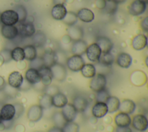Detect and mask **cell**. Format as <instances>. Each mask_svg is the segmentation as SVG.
I'll return each instance as SVG.
<instances>
[{
  "mask_svg": "<svg viewBox=\"0 0 148 132\" xmlns=\"http://www.w3.org/2000/svg\"><path fill=\"white\" fill-rule=\"evenodd\" d=\"M106 85L107 79L106 75L97 73L91 78L89 83V87L92 91L97 93L106 88Z\"/></svg>",
  "mask_w": 148,
  "mask_h": 132,
  "instance_id": "1",
  "label": "cell"
},
{
  "mask_svg": "<svg viewBox=\"0 0 148 132\" xmlns=\"http://www.w3.org/2000/svg\"><path fill=\"white\" fill-rule=\"evenodd\" d=\"M16 27L18 30V35L23 38L32 37L36 32L35 25L32 22L19 23Z\"/></svg>",
  "mask_w": 148,
  "mask_h": 132,
  "instance_id": "2",
  "label": "cell"
},
{
  "mask_svg": "<svg viewBox=\"0 0 148 132\" xmlns=\"http://www.w3.org/2000/svg\"><path fill=\"white\" fill-rule=\"evenodd\" d=\"M65 63L69 70L72 72H78L81 70L85 62L82 56L73 54L67 58Z\"/></svg>",
  "mask_w": 148,
  "mask_h": 132,
  "instance_id": "3",
  "label": "cell"
},
{
  "mask_svg": "<svg viewBox=\"0 0 148 132\" xmlns=\"http://www.w3.org/2000/svg\"><path fill=\"white\" fill-rule=\"evenodd\" d=\"M0 21L6 25H14L18 22V16L14 10H6L1 13Z\"/></svg>",
  "mask_w": 148,
  "mask_h": 132,
  "instance_id": "4",
  "label": "cell"
},
{
  "mask_svg": "<svg viewBox=\"0 0 148 132\" xmlns=\"http://www.w3.org/2000/svg\"><path fill=\"white\" fill-rule=\"evenodd\" d=\"M53 79L58 81V82H64L67 75V71L66 67L64 64L60 63H56L50 67Z\"/></svg>",
  "mask_w": 148,
  "mask_h": 132,
  "instance_id": "5",
  "label": "cell"
},
{
  "mask_svg": "<svg viewBox=\"0 0 148 132\" xmlns=\"http://www.w3.org/2000/svg\"><path fill=\"white\" fill-rule=\"evenodd\" d=\"M132 127L140 132L145 131L148 127V120L146 116L143 114H136L133 116L131 120Z\"/></svg>",
  "mask_w": 148,
  "mask_h": 132,
  "instance_id": "6",
  "label": "cell"
},
{
  "mask_svg": "<svg viewBox=\"0 0 148 132\" xmlns=\"http://www.w3.org/2000/svg\"><path fill=\"white\" fill-rule=\"evenodd\" d=\"M147 8V4L142 0H134L128 8L129 13L134 16H138L143 14Z\"/></svg>",
  "mask_w": 148,
  "mask_h": 132,
  "instance_id": "7",
  "label": "cell"
},
{
  "mask_svg": "<svg viewBox=\"0 0 148 132\" xmlns=\"http://www.w3.org/2000/svg\"><path fill=\"white\" fill-rule=\"evenodd\" d=\"M87 58L91 62L97 63L99 61L100 56L102 54L101 50L97 43H92L89 45L86 50Z\"/></svg>",
  "mask_w": 148,
  "mask_h": 132,
  "instance_id": "8",
  "label": "cell"
},
{
  "mask_svg": "<svg viewBox=\"0 0 148 132\" xmlns=\"http://www.w3.org/2000/svg\"><path fill=\"white\" fill-rule=\"evenodd\" d=\"M43 109L37 104L31 106L27 112V118L32 122H38L43 116Z\"/></svg>",
  "mask_w": 148,
  "mask_h": 132,
  "instance_id": "9",
  "label": "cell"
},
{
  "mask_svg": "<svg viewBox=\"0 0 148 132\" xmlns=\"http://www.w3.org/2000/svg\"><path fill=\"white\" fill-rule=\"evenodd\" d=\"M73 105L77 112H84L88 107L89 101L83 95H76L73 99Z\"/></svg>",
  "mask_w": 148,
  "mask_h": 132,
  "instance_id": "10",
  "label": "cell"
},
{
  "mask_svg": "<svg viewBox=\"0 0 148 132\" xmlns=\"http://www.w3.org/2000/svg\"><path fill=\"white\" fill-rule=\"evenodd\" d=\"M95 43L100 47L102 53L111 52L113 47V43L112 40L106 36H98Z\"/></svg>",
  "mask_w": 148,
  "mask_h": 132,
  "instance_id": "11",
  "label": "cell"
},
{
  "mask_svg": "<svg viewBox=\"0 0 148 132\" xmlns=\"http://www.w3.org/2000/svg\"><path fill=\"white\" fill-rule=\"evenodd\" d=\"M66 122H73L77 115V112L72 104L68 103L62 108L61 111Z\"/></svg>",
  "mask_w": 148,
  "mask_h": 132,
  "instance_id": "12",
  "label": "cell"
},
{
  "mask_svg": "<svg viewBox=\"0 0 148 132\" xmlns=\"http://www.w3.org/2000/svg\"><path fill=\"white\" fill-rule=\"evenodd\" d=\"M147 45V37L143 34L135 36L131 42V46L134 50H142Z\"/></svg>",
  "mask_w": 148,
  "mask_h": 132,
  "instance_id": "13",
  "label": "cell"
},
{
  "mask_svg": "<svg viewBox=\"0 0 148 132\" xmlns=\"http://www.w3.org/2000/svg\"><path fill=\"white\" fill-rule=\"evenodd\" d=\"M108 113V109L106 103L96 102L91 109V113L95 118H102Z\"/></svg>",
  "mask_w": 148,
  "mask_h": 132,
  "instance_id": "14",
  "label": "cell"
},
{
  "mask_svg": "<svg viewBox=\"0 0 148 132\" xmlns=\"http://www.w3.org/2000/svg\"><path fill=\"white\" fill-rule=\"evenodd\" d=\"M67 10L64 5L56 4L51 10V17L56 20H62L67 13Z\"/></svg>",
  "mask_w": 148,
  "mask_h": 132,
  "instance_id": "15",
  "label": "cell"
},
{
  "mask_svg": "<svg viewBox=\"0 0 148 132\" xmlns=\"http://www.w3.org/2000/svg\"><path fill=\"white\" fill-rule=\"evenodd\" d=\"M2 120H10L14 119L15 108L12 104H6L2 106L0 111Z\"/></svg>",
  "mask_w": 148,
  "mask_h": 132,
  "instance_id": "16",
  "label": "cell"
},
{
  "mask_svg": "<svg viewBox=\"0 0 148 132\" xmlns=\"http://www.w3.org/2000/svg\"><path fill=\"white\" fill-rule=\"evenodd\" d=\"M23 76L20 72L13 71L8 76V85L13 88L18 89L23 83Z\"/></svg>",
  "mask_w": 148,
  "mask_h": 132,
  "instance_id": "17",
  "label": "cell"
},
{
  "mask_svg": "<svg viewBox=\"0 0 148 132\" xmlns=\"http://www.w3.org/2000/svg\"><path fill=\"white\" fill-rule=\"evenodd\" d=\"M38 71L40 76V82L42 84L45 86L50 85L53 80V75L50 68L43 66Z\"/></svg>",
  "mask_w": 148,
  "mask_h": 132,
  "instance_id": "18",
  "label": "cell"
},
{
  "mask_svg": "<svg viewBox=\"0 0 148 132\" xmlns=\"http://www.w3.org/2000/svg\"><path fill=\"white\" fill-rule=\"evenodd\" d=\"M25 79L32 86L40 82V76L38 70L29 68L25 73Z\"/></svg>",
  "mask_w": 148,
  "mask_h": 132,
  "instance_id": "19",
  "label": "cell"
},
{
  "mask_svg": "<svg viewBox=\"0 0 148 132\" xmlns=\"http://www.w3.org/2000/svg\"><path fill=\"white\" fill-rule=\"evenodd\" d=\"M116 61L120 67L127 69L132 64V58L128 53L121 52L117 55Z\"/></svg>",
  "mask_w": 148,
  "mask_h": 132,
  "instance_id": "20",
  "label": "cell"
},
{
  "mask_svg": "<svg viewBox=\"0 0 148 132\" xmlns=\"http://www.w3.org/2000/svg\"><path fill=\"white\" fill-rule=\"evenodd\" d=\"M87 46V43L85 41L80 39L73 42L71 50L73 54L82 56L85 53Z\"/></svg>",
  "mask_w": 148,
  "mask_h": 132,
  "instance_id": "21",
  "label": "cell"
},
{
  "mask_svg": "<svg viewBox=\"0 0 148 132\" xmlns=\"http://www.w3.org/2000/svg\"><path fill=\"white\" fill-rule=\"evenodd\" d=\"M1 34L7 39H14L18 36V30L15 25H3L1 28Z\"/></svg>",
  "mask_w": 148,
  "mask_h": 132,
  "instance_id": "22",
  "label": "cell"
},
{
  "mask_svg": "<svg viewBox=\"0 0 148 132\" xmlns=\"http://www.w3.org/2000/svg\"><path fill=\"white\" fill-rule=\"evenodd\" d=\"M77 14V18L82 21L86 23H91L95 18L94 12L90 9L83 8L78 10Z\"/></svg>",
  "mask_w": 148,
  "mask_h": 132,
  "instance_id": "23",
  "label": "cell"
},
{
  "mask_svg": "<svg viewBox=\"0 0 148 132\" xmlns=\"http://www.w3.org/2000/svg\"><path fill=\"white\" fill-rule=\"evenodd\" d=\"M136 109V104L130 99H124L120 102L119 110L121 112L131 115L134 112Z\"/></svg>",
  "mask_w": 148,
  "mask_h": 132,
  "instance_id": "24",
  "label": "cell"
},
{
  "mask_svg": "<svg viewBox=\"0 0 148 132\" xmlns=\"http://www.w3.org/2000/svg\"><path fill=\"white\" fill-rule=\"evenodd\" d=\"M67 32V35L73 41L82 39V38L84 35L83 29L81 27L76 25L70 26L68 28Z\"/></svg>",
  "mask_w": 148,
  "mask_h": 132,
  "instance_id": "25",
  "label": "cell"
},
{
  "mask_svg": "<svg viewBox=\"0 0 148 132\" xmlns=\"http://www.w3.org/2000/svg\"><path fill=\"white\" fill-rule=\"evenodd\" d=\"M130 79L132 84L137 86H140L146 83L147 76L143 72L141 71H135L131 74Z\"/></svg>",
  "mask_w": 148,
  "mask_h": 132,
  "instance_id": "26",
  "label": "cell"
},
{
  "mask_svg": "<svg viewBox=\"0 0 148 132\" xmlns=\"http://www.w3.org/2000/svg\"><path fill=\"white\" fill-rule=\"evenodd\" d=\"M114 122L118 127H127L131 124V119L130 115L120 112L114 116Z\"/></svg>",
  "mask_w": 148,
  "mask_h": 132,
  "instance_id": "27",
  "label": "cell"
},
{
  "mask_svg": "<svg viewBox=\"0 0 148 132\" xmlns=\"http://www.w3.org/2000/svg\"><path fill=\"white\" fill-rule=\"evenodd\" d=\"M51 102L53 106L56 108H62L68 104V100L64 93L59 91L51 96Z\"/></svg>",
  "mask_w": 148,
  "mask_h": 132,
  "instance_id": "28",
  "label": "cell"
},
{
  "mask_svg": "<svg viewBox=\"0 0 148 132\" xmlns=\"http://www.w3.org/2000/svg\"><path fill=\"white\" fill-rule=\"evenodd\" d=\"M42 57L45 66L50 68L54 64L57 63L55 51L50 48L46 49Z\"/></svg>",
  "mask_w": 148,
  "mask_h": 132,
  "instance_id": "29",
  "label": "cell"
},
{
  "mask_svg": "<svg viewBox=\"0 0 148 132\" xmlns=\"http://www.w3.org/2000/svg\"><path fill=\"white\" fill-rule=\"evenodd\" d=\"M32 45L37 48L43 47L47 42V36L44 32L39 31L32 36Z\"/></svg>",
  "mask_w": 148,
  "mask_h": 132,
  "instance_id": "30",
  "label": "cell"
},
{
  "mask_svg": "<svg viewBox=\"0 0 148 132\" xmlns=\"http://www.w3.org/2000/svg\"><path fill=\"white\" fill-rule=\"evenodd\" d=\"M109 113H114L119 110L120 101L116 96H110L106 101Z\"/></svg>",
  "mask_w": 148,
  "mask_h": 132,
  "instance_id": "31",
  "label": "cell"
},
{
  "mask_svg": "<svg viewBox=\"0 0 148 132\" xmlns=\"http://www.w3.org/2000/svg\"><path fill=\"white\" fill-rule=\"evenodd\" d=\"M80 71L82 75L86 78H92L97 73L94 65L91 63L84 64Z\"/></svg>",
  "mask_w": 148,
  "mask_h": 132,
  "instance_id": "32",
  "label": "cell"
},
{
  "mask_svg": "<svg viewBox=\"0 0 148 132\" xmlns=\"http://www.w3.org/2000/svg\"><path fill=\"white\" fill-rule=\"evenodd\" d=\"M23 50L24 52L25 59L28 61H32L38 56L36 47L32 44L25 46L23 47Z\"/></svg>",
  "mask_w": 148,
  "mask_h": 132,
  "instance_id": "33",
  "label": "cell"
},
{
  "mask_svg": "<svg viewBox=\"0 0 148 132\" xmlns=\"http://www.w3.org/2000/svg\"><path fill=\"white\" fill-rule=\"evenodd\" d=\"M114 61V55L111 52H109V53H102L99 59V61L97 63L105 66L111 67L112 65L113 64Z\"/></svg>",
  "mask_w": 148,
  "mask_h": 132,
  "instance_id": "34",
  "label": "cell"
},
{
  "mask_svg": "<svg viewBox=\"0 0 148 132\" xmlns=\"http://www.w3.org/2000/svg\"><path fill=\"white\" fill-rule=\"evenodd\" d=\"M12 59L15 61H21L25 59L24 52L23 47L17 46L11 50Z\"/></svg>",
  "mask_w": 148,
  "mask_h": 132,
  "instance_id": "35",
  "label": "cell"
},
{
  "mask_svg": "<svg viewBox=\"0 0 148 132\" xmlns=\"http://www.w3.org/2000/svg\"><path fill=\"white\" fill-rule=\"evenodd\" d=\"M118 8V4L112 0H105V6L103 10L104 12L109 15L114 14Z\"/></svg>",
  "mask_w": 148,
  "mask_h": 132,
  "instance_id": "36",
  "label": "cell"
},
{
  "mask_svg": "<svg viewBox=\"0 0 148 132\" xmlns=\"http://www.w3.org/2000/svg\"><path fill=\"white\" fill-rule=\"evenodd\" d=\"M77 20L78 18L76 13L73 12H68L62 21L64 24L70 27L75 25L77 22Z\"/></svg>",
  "mask_w": 148,
  "mask_h": 132,
  "instance_id": "37",
  "label": "cell"
},
{
  "mask_svg": "<svg viewBox=\"0 0 148 132\" xmlns=\"http://www.w3.org/2000/svg\"><path fill=\"white\" fill-rule=\"evenodd\" d=\"M53 122L54 123L55 126H57L62 128L63 126L66 123V120L64 118L62 113L60 111H57L54 112L51 117Z\"/></svg>",
  "mask_w": 148,
  "mask_h": 132,
  "instance_id": "38",
  "label": "cell"
},
{
  "mask_svg": "<svg viewBox=\"0 0 148 132\" xmlns=\"http://www.w3.org/2000/svg\"><path fill=\"white\" fill-rule=\"evenodd\" d=\"M43 109H50L52 105L51 102V96L44 93L39 99V104Z\"/></svg>",
  "mask_w": 148,
  "mask_h": 132,
  "instance_id": "39",
  "label": "cell"
},
{
  "mask_svg": "<svg viewBox=\"0 0 148 132\" xmlns=\"http://www.w3.org/2000/svg\"><path fill=\"white\" fill-rule=\"evenodd\" d=\"M14 10L17 12L18 16V23L25 21L27 17V11L24 6L17 5L15 6Z\"/></svg>",
  "mask_w": 148,
  "mask_h": 132,
  "instance_id": "40",
  "label": "cell"
},
{
  "mask_svg": "<svg viewBox=\"0 0 148 132\" xmlns=\"http://www.w3.org/2000/svg\"><path fill=\"white\" fill-rule=\"evenodd\" d=\"M110 96L109 91L106 88L102 89L96 93V101L97 102H106L108 98Z\"/></svg>",
  "mask_w": 148,
  "mask_h": 132,
  "instance_id": "41",
  "label": "cell"
},
{
  "mask_svg": "<svg viewBox=\"0 0 148 132\" xmlns=\"http://www.w3.org/2000/svg\"><path fill=\"white\" fill-rule=\"evenodd\" d=\"M63 132H79V126L73 122H66L62 128Z\"/></svg>",
  "mask_w": 148,
  "mask_h": 132,
  "instance_id": "42",
  "label": "cell"
},
{
  "mask_svg": "<svg viewBox=\"0 0 148 132\" xmlns=\"http://www.w3.org/2000/svg\"><path fill=\"white\" fill-rule=\"evenodd\" d=\"M29 68H32L37 70L40 69L43 66H45L43 60L42 56H37L35 58L30 61L29 63Z\"/></svg>",
  "mask_w": 148,
  "mask_h": 132,
  "instance_id": "43",
  "label": "cell"
},
{
  "mask_svg": "<svg viewBox=\"0 0 148 132\" xmlns=\"http://www.w3.org/2000/svg\"><path fill=\"white\" fill-rule=\"evenodd\" d=\"M43 91H44L45 93L52 96L54 94L58 93L60 91V89H59L58 87L56 85H50L49 86H45L43 89Z\"/></svg>",
  "mask_w": 148,
  "mask_h": 132,
  "instance_id": "44",
  "label": "cell"
},
{
  "mask_svg": "<svg viewBox=\"0 0 148 132\" xmlns=\"http://www.w3.org/2000/svg\"><path fill=\"white\" fill-rule=\"evenodd\" d=\"M0 55L3 59L4 63H9L12 59L11 57V50L8 49H4L0 52Z\"/></svg>",
  "mask_w": 148,
  "mask_h": 132,
  "instance_id": "45",
  "label": "cell"
},
{
  "mask_svg": "<svg viewBox=\"0 0 148 132\" xmlns=\"http://www.w3.org/2000/svg\"><path fill=\"white\" fill-rule=\"evenodd\" d=\"M14 107L15 108V116L14 118L17 119L24 113V107L22 104L20 103H16L14 105Z\"/></svg>",
  "mask_w": 148,
  "mask_h": 132,
  "instance_id": "46",
  "label": "cell"
},
{
  "mask_svg": "<svg viewBox=\"0 0 148 132\" xmlns=\"http://www.w3.org/2000/svg\"><path fill=\"white\" fill-rule=\"evenodd\" d=\"M16 89H17L13 88L10 86H9V85H6L2 90H3L6 96H10L11 97H13L16 95V93H17V91L16 90Z\"/></svg>",
  "mask_w": 148,
  "mask_h": 132,
  "instance_id": "47",
  "label": "cell"
},
{
  "mask_svg": "<svg viewBox=\"0 0 148 132\" xmlns=\"http://www.w3.org/2000/svg\"><path fill=\"white\" fill-rule=\"evenodd\" d=\"M140 26L143 31L145 32H147L148 31V17L146 16L140 23Z\"/></svg>",
  "mask_w": 148,
  "mask_h": 132,
  "instance_id": "48",
  "label": "cell"
},
{
  "mask_svg": "<svg viewBox=\"0 0 148 132\" xmlns=\"http://www.w3.org/2000/svg\"><path fill=\"white\" fill-rule=\"evenodd\" d=\"M31 86L32 85L30 83H29L25 79H24L23 83L21 84V86L18 89V90L21 91H27L31 88Z\"/></svg>",
  "mask_w": 148,
  "mask_h": 132,
  "instance_id": "49",
  "label": "cell"
},
{
  "mask_svg": "<svg viewBox=\"0 0 148 132\" xmlns=\"http://www.w3.org/2000/svg\"><path fill=\"white\" fill-rule=\"evenodd\" d=\"M2 123L5 129H9L13 126L14 121H13V119L10 120H2Z\"/></svg>",
  "mask_w": 148,
  "mask_h": 132,
  "instance_id": "50",
  "label": "cell"
},
{
  "mask_svg": "<svg viewBox=\"0 0 148 132\" xmlns=\"http://www.w3.org/2000/svg\"><path fill=\"white\" fill-rule=\"evenodd\" d=\"M114 132H132V129L129 127H118L115 129Z\"/></svg>",
  "mask_w": 148,
  "mask_h": 132,
  "instance_id": "51",
  "label": "cell"
},
{
  "mask_svg": "<svg viewBox=\"0 0 148 132\" xmlns=\"http://www.w3.org/2000/svg\"><path fill=\"white\" fill-rule=\"evenodd\" d=\"M95 5L98 9L103 10L105 6V0H96Z\"/></svg>",
  "mask_w": 148,
  "mask_h": 132,
  "instance_id": "52",
  "label": "cell"
},
{
  "mask_svg": "<svg viewBox=\"0 0 148 132\" xmlns=\"http://www.w3.org/2000/svg\"><path fill=\"white\" fill-rule=\"evenodd\" d=\"M47 132H63L62 129L57 126H54L50 128Z\"/></svg>",
  "mask_w": 148,
  "mask_h": 132,
  "instance_id": "53",
  "label": "cell"
},
{
  "mask_svg": "<svg viewBox=\"0 0 148 132\" xmlns=\"http://www.w3.org/2000/svg\"><path fill=\"white\" fill-rule=\"evenodd\" d=\"M6 85L5 80L3 78L0 76V90H2Z\"/></svg>",
  "mask_w": 148,
  "mask_h": 132,
  "instance_id": "54",
  "label": "cell"
},
{
  "mask_svg": "<svg viewBox=\"0 0 148 132\" xmlns=\"http://www.w3.org/2000/svg\"><path fill=\"white\" fill-rule=\"evenodd\" d=\"M71 39L70 38V37L68 35H65L62 37V41L65 43H68L71 41Z\"/></svg>",
  "mask_w": 148,
  "mask_h": 132,
  "instance_id": "55",
  "label": "cell"
},
{
  "mask_svg": "<svg viewBox=\"0 0 148 132\" xmlns=\"http://www.w3.org/2000/svg\"><path fill=\"white\" fill-rule=\"evenodd\" d=\"M66 2V0H53V2L54 5L56 4H62L64 5Z\"/></svg>",
  "mask_w": 148,
  "mask_h": 132,
  "instance_id": "56",
  "label": "cell"
},
{
  "mask_svg": "<svg viewBox=\"0 0 148 132\" xmlns=\"http://www.w3.org/2000/svg\"><path fill=\"white\" fill-rule=\"evenodd\" d=\"M112 1H114V2H116L117 4L123 3H124L126 1V0H112Z\"/></svg>",
  "mask_w": 148,
  "mask_h": 132,
  "instance_id": "57",
  "label": "cell"
},
{
  "mask_svg": "<svg viewBox=\"0 0 148 132\" xmlns=\"http://www.w3.org/2000/svg\"><path fill=\"white\" fill-rule=\"evenodd\" d=\"M142 1H143V2H145L146 4L148 3V0H142Z\"/></svg>",
  "mask_w": 148,
  "mask_h": 132,
  "instance_id": "58",
  "label": "cell"
},
{
  "mask_svg": "<svg viewBox=\"0 0 148 132\" xmlns=\"http://www.w3.org/2000/svg\"><path fill=\"white\" fill-rule=\"evenodd\" d=\"M2 118H1V113H0V124L2 123Z\"/></svg>",
  "mask_w": 148,
  "mask_h": 132,
  "instance_id": "59",
  "label": "cell"
},
{
  "mask_svg": "<svg viewBox=\"0 0 148 132\" xmlns=\"http://www.w3.org/2000/svg\"><path fill=\"white\" fill-rule=\"evenodd\" d=\"M147 57L146 58V65L147 66Z\"/></svg>",
  "mask_w": 148,
  "mask_h": 132,
  "instance_id": "60",
  "label": "cell"
},
{
  "mask_svg": "<svg viewBox=\"0 0 148 132\" xmlns=\"http://www.w3.org/2000/svg\"><path fill=\"white\" fill-rule=\"evenodd\" d=\"M0 16H1V13H0Z\"/></svg>",
  "mask_w": 148,
  "mask_h": 132,
  "instance_id": "61",
  "label": "cell"
}]
</instances>
